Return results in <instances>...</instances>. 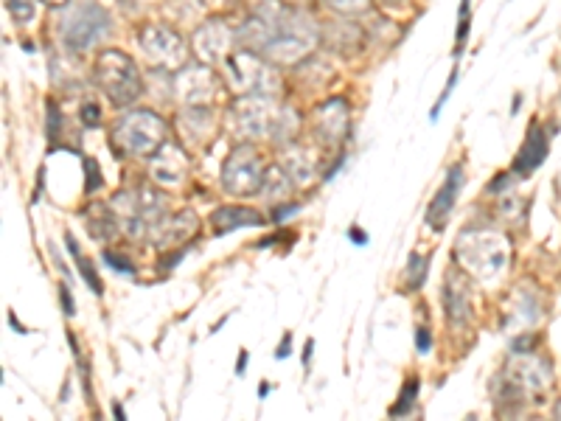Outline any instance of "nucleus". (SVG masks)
Here are the masks:
<instances>
[{
  "instance_id": "nucleus-9",
  "label": "nucleus",
  "mask_w": 561,
  "mask_h": 421,
  "mask_svg": "<svg viewBox=\"0 0 561 421\" xmlns=\"http://www.w3.org/2000/svg\"><path fill=\"white\" fill-rule=\"evenodd\" d=\"M87 166V191H93L99 186V180H96V160H85Z\"/></svg>"
},
{
  "instance_id": "nucleus-13",
  "label": "nucleus",
  "mask_w": 561,
  "mask_h": 421,
  "mask_svg": "<svg viewBox=\"0 0 561 421\" xmlns=\"http://www.w3.org/2000/svg\"><path fill=\"white\" fill-rule=\"evenodd\" d=\"M289 343H292V337H284V343H281V346H278V351H275V357H278V360H284V357H289Z\"/></svg>"
},
{
  "instance_id": "nucleus-2",
  "label": "nucleus",
  "mask_w": 561,
  "mask_h": 421,
  "mask_svg": "<svg viewBox=\"0 0 561 421\" xmlns=\"http://www.w3.org/2000/svg\"><path fill=\"white\" fill-rule=\"evenodd\" d=\"M107 26H110V20L104 15V9L90 6L87 12H82V15L73 20V26L65 29V43L82 51L90 43H96L101 37V31H107Z\"/></svg>"
},
{
  "instance_id": "nucleus-3",
  "label": "nucleus",
  "mask_w": 561,
  "mask_h": 421,
  "mask_svg": "<svg viewBox=\"0 0 561 421\" xmlns=\"http://www.w3.org/2000/svg\"><path fill=\"white\" fill-rule=\"evenodd\" d=\"M461 183H463V169L461 166H452V169H449V175H446L444 189L438 191V197L432 200L430 211H427V225H430V228H435V231H441V228H444L446 217H449L452 205H455V200H458Z\"/></svg>"
},
{
  "instance_id": "nucleus-7",
  "label": "nucleus",
  "mask_w": 561,
  "mask_h": 421,
  "mask_svg": "<svg viewBox=\"0 0 561 421\" xmlns=\"http://www.w3.org/2000/svg\"><path fill=\"white\" fill-rule=\"evenodd\" d=\"M76 264H79V270H82V276H85V281H87V284H90V290H93V292H101L99 278H96V273H93V267H90V262H87L85 256H76Z\"/></svg>"
},
{
  "instance_id": "nucleus-16",
  "label": "nucleus",
  "mask_w": 561,
  "mask_h": 421,
  "mask_svg": "<svg viewBox=\"0 0 561 421\" xmlns=\"http://www.w3.org/2000/svg\"><path fill=\"white\" fill-rule=\"evenodd\" d=\"M247 365V351H242V360H239V365H236V374H242Z\"/></svg>"
},
{
  "instance_id": "nucleus-14",
  "label": "nucleus",
  "mask_w": 561,
  "mask_h": 421,
  "mask_svg": "<svg viewBox=\"0 0 561 421\" xmlns=\"http://www.w3.org/2000/svg\"><path fill=\"white\" fill-rule=\"evenodd\" d=\"M96 116H99V107H93V104H90V107H85V121L90 124V127L96 124Z\"/></svg>"
},
{
  "instance_id": "nucleus-17",
  "label": "nucleus",
  "mask_w": 561,
  "mask_h": 421,
  "mask_svg": "<svg viewBox=\"0 0 561 421\" xmlns=\"http://www.w3.org/2000/svg\"><path fill=\"white\" fill-rule=\"evenodd\" d=\"M113 413H116V419H127V416H124V410H121V405L113 407Z\"/></svg>"
},
{
  "instance_id": "nucleus-15",
  "label": "nucleus",
  "mask_w": 561,
  "mask_h": 421,
  "mask_svg": "<svg viewBox=\"0 0 561 421\" xmlns=\"http://www.w3.org/2000/svg\"><path fill=\"white\" fill-rule=\"evenodd\" d=\"M351 239H354V245H365V233L360 228H351Z\"/></svg>"
},
{
  "instance_id": "nucleus-8",
  "label": "nucleus",
  "mask_w": 561,
  "mask_h": 421,
  "mask_svg": "<svg viewBox=\"0 0 561 421\" xmlns=\"http://www.w3.org/2000/svg\"><path fill=\"white\" fill-rule=\"evenodd\" d=\"M104 262L110 264L113 270H124L127 276H132L135 270H132V264H127V259H118V256H113V253H104Z\"/></svg>"
},
{
  "instance_id": "nucleus-4",
  "label": "nucleus",
  "mask_w": 561,
  "mask_h": 421,
  "mask_svg": "<svg viewBox=\"0 0 561 421\" xmlns=\"http://www.w3.org/2000/svg\"><path fill=\"white\" fill-rule=\"evenodd\" d=\"M547 158V138L542 127H533L528 132V138H525V146H522V152L517 155L514 160V172L517 175H531L533 169Z\"/></svg>"
},
{
  "instance_id": "nucleus-11",
  "label": "nucleus",
  "mask_w": 561,
  "mask_h": 421,
  "mask_svg": "<svg viewBox=\"0 0 561 421\" xmlns=\"http://www.w3.org/2000/svg\"><path fill=\"white\" fill-rule=\"evenodd\" d=\"M334 6H340V9H360L365 6V0H331Z\"/></svg>"
},
{
  "instance_id": "nucleus-18",
  "label": "nucleus",
  "mask_w": 561,
  "mask_h": 421,
  "mask_svg": "<svg viewBox=\"0 0 561 421\" xmlns=\"http://www.w3.org/2000/svg\"><path fill=\"white\" fill-rule=\"evenodd\" d=\"M48 3H65V0H48Z\"/></svg>"
},
{
  "instance_id": "nucleus-12",
  "label": "nucleus",
  "mask_w": 561,
  "mask_h": 421,
  "mask_svg": "<svg viewBox=\"0 0 561 421\" xmlns=\"http://www.w3.org/2000/svg\"><path fill=\"white\" fill-rule=\"evenodd\" d=\"M62 306H65V315H73V301H71V292H68V287H62Z\"/></svg>"
},
{
  "instance_id": "nucleus-10",
  "label": "nucleus",
  "mask_w": 561,
  "mask_h": 421,
  "mask_svg": "<svg viewBox=\"0 0 561 421\" xmlns=\"http://www.w3.org/2000/svg\"><path fill=\"white\" fill-rule=\"evenodd\" d=\"M418 351H430V332L427 329H416Z\"/></svg>"
},
{
  "instance_id": "nucleus-5",
  "label": "nucleus",
  "mask_w": 561,
  "mask_h": 421,
  "mask_svg": "<svg viewBox=\"0 0 561 421\" xmlns=\"http://www.w3.org/2000/svg\"><path fill=\"white\" fill-rule=\"evenodd\" d=\"M144 51L149 57H155L158 62H180L183 57V43L169 34V31H160V29H152L149 34H144Z\"/></svg>"
},
{
  "instance_id": "nucleus-6",
  "label": "nucleus",
  "mask_w": 561,
  "mask_h": 421,
  "mask_svg": "<svg viewBox=\"0 0 561 421\" xmlns=\"http://www.w3.org/2000/svg\"><path fill=\"white\" fill-rule=\"evenodd\" d=\"M416 396H418V379H407V382H404L402 399H399V405L390 407V416H404V413H410V405L416 402Z\"/></svg>"
},
{
  "instance_id": "nucleus-1",
  "label": "nucleus",
  "mask_w": 561,
  "mask_h": 421,
  "mask_svg": "<svg viewBox=\"0 0 561 421\" xmlns=\"http://www.w3.org/2000/svg\"><path fill=\"white\" fill-rule=\"evenodd\" d=\"M99 85H104V90L118 104L132 102L141 93V79H138L132 59L118 54V51H110L99 59Z\"/></svg>"
}]
</instances>
